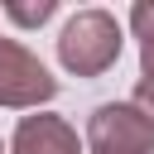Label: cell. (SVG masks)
<instances>
[{"mask_svg":"<svg viewBox=\"0 0 154 154\" xmlns=\"http://www.w3.org/2000/svg\"><path fill=\"white\" fill-rule=\"evenodd\" d=\"M0 154H5V144H0Z\"/></svg>","mask_w":154,"mask_h":154,"instance_id":"7","label":"cell"},{"mask_svg":"<svg viewBox=\"0 0 154 154\" xmlns=\"http://www.w3.org/2000/svg\"><path fill=\"white\" fill-rule=\"evenodd\" d=\"M5 154H82V144H77V130H72L63 116L38 111V116H24V120L14 125Z\"/></svg>","mask_w":154,"mask_h":154,"instance_id":"4","label":"cell"},{"mask_svg":"<svg viewBox=\"0 0 154 154\" xmlns=\"http://www.w3.org/2000/svg\"><path fill=\"white\" fill-rule=\"evenodd\" d=\"M58 96V77L29 53L19 38H0V106L10 111H38Z\"/></svg>","mask_w":154,"mask_h":154,"instance_id":"3","label":"cell"},{"mask_svg":"<svg viewBox=\"0 0 154 154\" xmlns=\"http://www.w3.org/2000/svg\"><path fill=\"white\" fill-rule=\"evenodd\" d=\"M91 154H154V120L130 101H101L87 116Z\"/></svg>","mask_w":154,"mask_h":154,"instance_id":"2","label":"cell"},{"mask_svg":"<svg viewBox=\"0 0 154 154\" xmlns=\"http://www.w3.org/2000/svg\"><path fill=\"white\" fill-rule=\"evenodd\" d=\"M53 0H43V5H5V14L14 19V24H43V19H53Z\"/></svg>","mask_w":154,"mask_h":154,"instance_id":"6","label":"cell"},{"mask_svg":"<svg viewBox=\"0 0 154 154\" xmlns=\"http://www.w3.org/2000/svg\"><path fill=\"white\" fill-rule=\"evenodd\" d=\"M120 43L125 34L111 10H77L58 34V63L77 77H101L106 67H116Z\"/></svg>","mask_w":154,"mask_h":154,"instance_id":"1","label":"cell"},{"mask_svg":"<svg viewBox=\"0 0 154 154\" xmlns=\"http://www.w3.org/2000/svg\"><path fill=\"white\" fill-rule=\"evenodd\" d=\"M130 29L140 38V82H135L130 106H140L154 120V5H135L130 10Z\"/></svg>","mask_w":154,"mask_h":154,"instance_id":"5","label":"cell"}]
</instances>
